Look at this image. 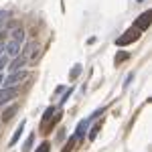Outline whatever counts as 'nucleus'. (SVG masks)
Instances as JSON below:
<instances>
[{
    "mask_svg": "<svg viewBox=\"0 0 152 152\" xmlns=\"http://www.w3.org/2000/svg\"><path fill=\"white\" fill-rule=\"evenodd\" d=\"M26 77H28V71H26V69L14 71V73H10L8 77H4L2 85H4V87H16V85H18V83H23Z\"/></svg>",
    "mask_w": 152,
    "mask_h": 152,
    "instance_id": "f257e3e1",
    "label": "nucleus"
},
{
    "mask_svg": "<svg viewBox=\"0 0 152 152\" xmlns=\"http://www.w3.org/2000/svg\"><path fill=\"white\" fill-rule=\"evenodd\" d=\"M140 35H142L140 31H138L136 26H132V28H128V31H126V33H124L122 37H118L116 45H118V47H124V45H130V43L138 41V39H140Z\"/></svg>",
    "mask_w": 152,
    "mask_h": 152,
    "instance_id": "f03ea898",
    "label": "nucleus"
},
{
    "mask_svg": "<svg viewBox=\"0 0 152 152\" xmlns=\"http://www.w3.org/2000/svg\"><path fill=\"white\" fill-rule=\"evenodd\" d=\"M16 95H18V87H2V89H0V105L8 104Z\"/></svg>",
    "mask_w": 152,
    "mask_h": 152,
    "instance_id": "7ed1b4c3",
    "label": "nucleus"
},
{
    "mask_svg": "<svg viewBox=\"0 0 152 152\" xmlns=\"http://www.w3.org/2000/svg\"><path fill=\"white\" fill-rule=\"evenodd\" d=\"M150 18H152V12H150V10L142 12L140 16L136 18V23H134V26H136V28H138V31L142 33V31H146V28L150 26Z\"/></svg>",
    "mask_w": 152,
    "mask_h": 152,
    "instance_id": "20e7f679",
    "label": "nucleus"
},
{
    "mask_svg": "<svg viewBox=\"0 0 152 152\" xmlns=\"http://www.w3.org/2000/svg\"><path fill=\"white\" fill-rule=\"evenodd\" d=\"M24 65H26V57L18 53V55H16V57H12V61L8 63V71H10V73L20 71V69H24Z\"/></svg>",
    "mask_w": 152,
    "mask_h": 152,
    "instance_id": "39448f33",
    "label": "nucleus"
},
{
    "mask_svg": "<svg viewBox=\"0 0 152 152\" xmlns=\"http://www.w3.org/2000/svg\"><path fill=\"white\" fill-rule=\"evenodd\" d=\"M4 53L8 55V57H16L18 53H20V43H16V41H8V43H4Z\"/></svg>",
    "mask_w": 152,
    "mask_h": 152,
    "instance_id": "423d86ee",
    "label": "nucleus"
},
{
    "mask_svg": "<svg viewBox=\"0 0 152 152\" xmlns=\"http://www.w3.org/2000/svg\"><path fill=\"white\" fill-rule=\"evenodd\" d=\"M12 41H16V43H20V45H23V41H24V28H23V26L12 28Z\"/></svg>",
    "mask_w": 152,
    "mask_h": 152,
    "instance_id": "0eeeda50",
    "label": "nucleus"
},
{
    "mask_svg": "<svg viewBox=\"0 0 152 152\" xmlns=\"http://www.w3.org/2000/svg\"><path fill=\"white\" fill-rule=\"evenodd\" d=\"M23 130H24V122H20V126L16 128V132L12 134V138H10V142H8V146H14L16 142L20 140V134H23Z\"/></svg>",
    "mask_w": 152,
    "mask_h": 152,
    "instance_id": "6e6552de",
    "label": "nucleus"
},
{
    "mask_svg": "<svg viewBox=\"0 0 152 152\" xmlns=\"http://www.w3.org/2000/svg\"><path fill=\"white\" fill-rule=\"evenodd\" d=\"M16 112H18V105H10V107H6V112L2 114V122H8Z\"/></svg>",
    "mask_w": 152,
    "mask_h": 152,
    "instance_id": "1a4fd4ad",
    "label": "nucleus"
},
{
    "mask_svg": "<svg viewBox=\"0 0 152 152\" xmlns=\"http://www.w3.org/2000/svg\"><path fill=\"white\" fill-rule=\"evenodd\" d=\"M87 124H89V120H81V122H79V126H77V132H75V136H73V138H81L83 132L87 130Z\"/></svg>",
    "mask_w": 152,
    "mask_h": 152,
    "instance_id": "9d476101",
    "label": "nucleus"
},
{
    "mask_svg": "<svg viewBox=\"0 0 152 152\" xmlns=\"http://www.w3.org/2000/svg\"><path fill=\"white\" fill-rule=\"evenodd\" d=\"M126 59H130V53H126V51H118L116 53V65L118 63H124Z\"/></svg>",
    "mask_w": 152,
    "mask_h": 152,
    "instance_id": "9b49d317",
    "label": "nucleus"
},
{
    "mask_svg": "<svg viewBox=\"0 0 152 152\" xmlns=\"http://www.w3.org/2000/svg\"><path fill=\"white\" fill-rule=\"evenodd\" d=\"M99 128H102V122H97V124H94V128L89 130V140L94 142L95 136H97V132H99Z\"/></svg>",
    "mask_w": 152,
    "mask_h": 152,
    "instance_id": "f8f14e48",
    "label": "nucleus"
},
{
    "mask_svg": "<svg viewBox=\"0 0 152 152\" xmlns=\"http://www.w3.org/2000/svg\"><path fill=\"white\" fill-rule=\"evenodd\" d=\"M8 63H10V57L4 53V55H0V71L4 69V67H8Z\"/></svg>",
    "mask_w": 152,
    "mask_h": 152,
    "instance_id": "ddd939ff",
    "label": "nucleus"
},
{
    "mask_svg": "<svg viewBox=\"0 0 152 152\" xmlns=\"http://www.w3.org/2000/svg\"><path fill=\"white\" fill-rule=\"evenodd\" d=\"M79 73H81V65H75V67L71 69V73H69V79H77Z\"/></svg>",
    "mask_w": 152,
    "mask_h": 152,
    "instance_id": "4468645a",
    "label": "nucleus"
},
{
    "mask_svg": "<svg viewBox=\"0 0 152 152\" xmlns=\"http://www.w3.org/2000/svg\"><path fill=\"white\" fill-rule=\"evenodd\" d=\"M33 142H35V136L31 134V136H28V140L24 142V148H23V150H24V152H28L31 148H33Z\"/></svg>",
    "mask_w": 152,
    "mask_h": 152,
    "instance_id": "2eb2a0df",
    "label": "nucleus"
},
{
    "mask_svg": "<svg viewBox=\"0 0 152 152\" xmlns=\"http://www.w3.org/2000/svg\"><path fill=\"white\" fill-rule=\"evenodd\" d=\"M49 150H51V144H49V142H43V144H41L35 152H49Z\"/></svg>",
    "mask_w": 152,
    "mask_h": 152,
    "instance_id": "dca6fc26",
    "label": "nucleus"
},
{
    "mask_svg": "<svg viewBox=\"0 0 152 152\" xmlns=\"http://www.w3.org/2000/svg\"><path fill=\"white\" fill-rule=\"evenodd\" d=\"M53 112H55V107H49V110H47V112H45V116H43V124H45V122H47V120H49V118H51V116H53Z\"/></svg>",
    "mask_w": 152,
    "mask_h": 152,
    "instance_id": "f3484780",
    "label": "nucleus"
},
{
    "mask_svg": "<svg viewBox=\"0 0 152 152\" xmlns=\"http://www.w3.org/2000/svg\"><path fill=\"white\" fill-rule=\"evenodd\" d=\"M73 142H75V138H71V140H69V144H67V146H63V152H69L71 148H73Z\"/></svg>",
    "mask_w": 152,
    "mask_h": 152,
    "instance_id": "a211bd4d",
    "label": "nucleus"
},
{
    "mask_svg": "<svg viewBox=\"0 0 152 152\" xmlns=\"http://www.w3.org/2000/svg\"><path fill=\"white\" fill-rule=\"evenodd\" d=\"M2 51H4V43H0V55H2Z\"/></svg>",
    "mask_w": 152,
    "mask_h": 152,
    "instance_id": "6ab92c4d",
    "label": "nucleus"
},
{
    "mask_svg": "<svg viewBox=\"0 0 152 152\" xmlns=\"http://www.w3.org/2000/svg\"><path fill=\"white\" fill-rule=\"evenodd\" d=\"M2 81H4V75H2V73H0V85H2Z\"/></svg>",
    "mask_w": 152,
    "mask_h": 152,
    "instance_id": "aec40b11",
    "label": "nucleus"
},
{
    "mask_svg": "<svg viewBox=\"0 0 152 152\" xmlns=\"http://www.w3.org/2000/svg\"><path fill=\"white\" fill-rule=\"evenodd\" d=\"M2 14H4V10H0V16H2Z\"/></svg>",
    "mask_w": 152,
    "mask_h": 152,
    "instance_id": "412c9836",
    "label": "nucleus"
}]
</instances>
